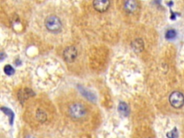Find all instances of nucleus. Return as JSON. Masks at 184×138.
<instances>
[{
	"label": "nucleus",
	"mask_w": 184,
	"mask_h": 138,
	"mask_svg": "<svg viewBox=\"0 0 184 138\" xmlns=\"http://www.w3.org/2000/svg\"><path fill=\"white\" fill-rule=\"evenodd\" d=\"M35 117L37 121L41 124L45 123L48 119V115H47L46 112L42 109H38L35 111Z\"/></svg>",
	"instance_id": "nucleus-7"
},
{
	"label": "nucleus",
	"mask_w": 184,
	"mask_h": 138,
	"mask_svg": "<svg viewBox=\"0 0 184 138\" xmlns=\"http://www.w3.org/2000/svg\"><path fill=\"white\" fill-rule=\"evenodd\" d=\"M169 103L175 109H181L184 105V95L179 91L171 92L168 98Z\"/></svg>",
	"instance_id": "nucleus-3"
},
{
	"label": "nucleus",
	"mask_w": 184,
	"mask_h": 138,
	"mask_svg": "<svg viewBox=\"0 0 184 138\" xmlns=\"http://www.w3.org/2000/svg\"><path fill=\"white\" fill-rule=\"evenodd\" d=\"M118 109L120 113L124 115V116H127L128 114H129V108H128L127 105L125 103H123V102L120 103Z\"/></svg>",
	"instance_id": "nucleus-9"
},
{
	"label": "nucleus",
	"mask_w": 184,
	"mask_h": 138,
	"mask_svg": "<svg viewBox=\"0 0 184 138\" xmlns=\"http://www.w3.org/2000/svg\"><path fill=\"white\" fill-rule=\"evenodd\" d=\"M175 36H176V32H175V30H173V29L168 30L165 34V38L168 39V40H171V39L175 38Z\"/></svg>",
	"instance_id": "nucleus-10"
},
{
	"label": "nucleus",
	"mask_w": 184,
	"mask_h": 138,
	"mask_svg": "<svg viewBox=\"0 0 184 138\" xmlns=\"http://www.w3.org/2000/svg\"><path fill=\"white\" fill-rule=\"evenodd\" d=\"M25 138H37V137H35L34 135H32V134H27V135L25 136Z\"/></svg>",
	"instance_id": "nucleus-13"
},
{
	"label": "nucleus",
	"mask_w": 184,
	"mask_h": 138,
	"mask_svg": "<svg viewBox=\"0 0 184 138\" xmlns=\"http://www.w3.org/2000/svg\"><path fill=\"white\" fill-rule=\"evenodd\" d=\"M93 5L94 9L99 12H105L110 5V0H94Z\"/></svg>",
	"instance_id": "nucleus-5"
},
{
	"label": "nucleus",
	"mask_w": 184,
	"mask_h": 138,
	"mask_svg": "<svg viewBox=\"0 0 184 138\" xmlns=\"http://www.w3.org/2000/svg\"><path fill=\"white\" fill-rule=\"evenodd\" d=\"M132 48L135 50V52H142L144 49V42L141 39H136L132 43Z\"/></svg>",
	"instance_id": "nucleus-8"
},
{
	"label": "nucleus",
	"mask_w": 184,
	"mask_h": 138,
	"mask_svg": "<svg viewBox=\"0 0 184 138\" xmlns=\"http://www.w3.org/2000/svg\"><path fill=\"white\" fill-rule=\"evenodd\" d=\"M124 8L128 13H133L137 11L138 8V3L136 0H125Z\"/></svg>",
	"instance_id": "nucleus-6"
},
{
	"label": "nucleus",
	"mask_w": 184,
	"mask_h": 138,
	"mask_svg": "<svg viewBox=\"0 0 184 138\" xmlns=\"http://www.w3.org/2000/svg\"><path fill=\"white\" fill-rule=\"evenodd\" d=\"M45 25L47 30L51 32H54V33L59 32L62 29V22L61 19L54 15L49 16L48 17H47V19H45Z\"/></svg>",
	"instance_id": "nucleus-2"
},
{
	"label": "nucleus",
	"mask_w": 184,
	"mask_h": 138,
	"mask_svg": "<svg viewBox=\"0 0 184 138\" xmlns=\"http://www.w3.org/2000/svg\"><path fill=\"white\" fill-rule=\"evenodd\" d=\"M68 112L70 117L75 120H80L86 117L88 112L84 104L79 102H76V103L71 104L68 107Z\"/></svg>",
	"instance_id": "nucleus-1"
},
{
	"label": "nucleus",
	"mask_w": 184,
	"mask_h": 138,
	"mask_svg": "<svg viewBox=\"0 0 184 138\" xmlns=\"http://www.w3.org/2000/svg\"><path fill=\"white\" fill-rule=\"evenodd\" d=\"M4 73L8 76H11L13 75L14 73V70L11 66L9 65H6V66L4 67Z\"/></svg>",
	"instance_id": "nucleus-11"
},
{
	"label": "nucleus",
	"mask_w": 184,
	"mask_h": 138,
	"mask_svg": "<svg viewBox=\"0 0 184 138\" xmlns=\"http://www.w3.org/2000/svg\"><path fill=\"white\" fill-rule=\"evenodd\" d=\"M147 138H152V137H147Z\"/></svg>",
	"instance_id": "nucleus-14"
},
{
	"label": "nucleus",
	"mask_w": 184,
	"mask_h": 138,
	"mask_svg": "<svg viewBox=\"0 0 184 138\" xmlns=\"http://www.w3.org/2000/svg\"><path fill=\"white\" fill-rule=\"evenodd\" d=\"M77 50L74 46L68 47L63 52V58L68 63H72L77 57Z\"/></svg>",
	"instance_id": "nucleus-4"
},
{
	"label": "nucleus",
	"mask_w": 184,
	"mask_h": 138,
	"mask_svg": "<svg viewBox=\"0 0 184 138\" xmlns=\"http://www.w3.org/2000/svg\"><path fill=\"white\" fill-rule=\"evenodd\" d=\"M167 136L168 138H177L178 136V131H177L176 128H174L173 129H172L170 132H169L167 134Z\"/></svg>",
	"instance_id": "nucleus-12"
}]
</instances>
